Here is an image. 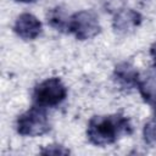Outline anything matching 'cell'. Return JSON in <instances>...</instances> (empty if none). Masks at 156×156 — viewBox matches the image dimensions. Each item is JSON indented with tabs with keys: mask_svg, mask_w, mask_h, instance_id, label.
I'll return each mask as SVG.
<instances>
[{
	"mask_svg": "<svg viewBox=\"0 0 156 156\" xmlns=\"http://www.w3.org/2000/svg\"><path fill=\"white\" fill-rule=\"evenodd\" d=\"M68 21H69V17H67L66 13L63 12V10H61L60 7L52 9L50 11V13L48 15L49 24L61 32H63V30L68 32Z\"/></svg>",
	"mask_w": 156,
	"mask_h": 156,
	"instance_id": "obj_8",
	"label": "cell"
},
{
	"mask_svg": "<svg viewBox=\"0 0 156 156\" xmlns=\"http://www.w3.org/2000/svg\"><path fill=\"white\" fill-rule=\"evenodd\" d=\"M17 133L23 136H39L49 132L50 123L44 107L34 105L18 116L16 121Z\"/></svg>",
	"mask_w": 156,
	"mask_h": 156,
	"instance_id": "obj_3",
	"label": "cell"
},
{
	"mask_svg": "<svg viewBox=\"0 0 156 156\" xmlns=\"http://www.w3.org/2000/svg\"><path fill=\"white\" fill-rule=\"evenodd\" d=\"M154 100H155V111H156V96L154 98Z\"/></svg>",
	"mask_w": 156,
	"mask_h": 156,
	"instance_id": "obj_14",
	"label": "cell"
},
{
	"mask_svg": "<svg viewBox=\"0 0 156 156\" xmlns=\"http://www.w3.org/2000/svg\"><path fill=\"white\" fill-rule=\"evenodd\" d=\"M101 30L99 18L93 11L83 10L69 16L68 32L79 40H87L96 37Z\"/></svg>",
	"mask_w": 156,
	"mask_h": 156,
	"instance_id": "obj_4",
	"label": "cell"
},
{
	"mask_svg": "<svg viewBox=\"0 0 156 156\" xmlns=\"http://www.w3.org/2000/svg\"><path fill=\"white\" fill-rule=\"evenodd\" d=\"M40 154L43 155H67L69 154V150L60 144H50L40 150Z\"/></svg>",
	"mask_w": 156,
	"mask_h": 156,
	"instance_id": "obj_10",
	"label": "cell"
},
{
	"mask_svg": "<svg viewBox=\"0 0 156 156\" xmlns=\"http://www.w3.org/2000/svg\"><path fill=\"white\" fill-rule=\"evenodd\" d=\"M13 32L24 40H33L41 33V22L32 13H21L15 21Z\"/></svg>",
	"mask_w": 156,
	"mask_h": 156,
	"instance_id": "obj_5",
	"label": "cell"
},
{
	"mask_svg": "<svg viewBox=\"0 0 156 156\" xmlns=\"http://www.w3.org/2000/svg\"><path fill=\"white\" fill-rule=\"evenodd\" d=\"M143 135L145 143H147L149 145L156 144V121H150L144 126Z\"/></svg>",
	"mask_w": 156,
	"mask_h": 156,
	"instance_id": "obj_9",
	"label": "cell"
},
{
	"mask_svg": "<svg viewBox=\"0 0 156 156\" xmlns=\"http://www.w3.org/2000/svg\"><path fill=\"white\" fill-rule=\"evenodd\" d=\"M123 5H124V0H106V6L105 7L107 9L106 11L116 13V12L121 11L122 9H124Z\"/></svg>",
	"mask_w": 156,
	"mask_h": 156,
	"instance_id": "obj_11",
	"label": "cell"
},
{
	"mask_svg": "<svg viewBox=\"0 0 156 156\" xmlns=\"http://www.w3.org/2000/svg\"><path fill=\"white\" fill-rule=\"evenodd\" d=\"M141 22V16L139 12L132 9H122L115 13L113 17V29L118 33H127L136 28Z\"/></svg>",
	"mask_w": 156,
	"mask_h": 156,
	"instance_id": "obj_7",
	"label": "cell"
},
{
	"mask_svg": "<svg viewBox=\"0 0 156 156\" xmlns=\"http://www.w3.org/2000/svg\"><path fill=\"white\" fill-rule=\"evenodd\" d=\"M133 128L130 121L121 115L94 116L90 118L87 128V136L89 141L96 146H105L116 143L124 135L132 134Z\"/></svg>",
	"mask_w": 156,
	"mask_h": 156,
	"instance_id": "obj_1",
	"label": "cell"
},
{
	"mask_svg": "<svg viewBox=\"0 0 156 156\" xmlns=\"http://www.w3.org/2000/svg\"><path fill=\"white\" fill-rule=\"evenodd\" d=\"M113 78L122 88L126 89L138 88L141 82L135 67L128 62H121L115 67Z\"/></svg>",
	"mask_w": 156,
	"mask_h": 156,
	"instance_id": "obj_6",
	"label": "cell"
},
{
	"mask_svg": "<svg viewBox=\"0 0 156 156\" xmlns=\"http://www.w3.org/2000/svg\"><path fill=\"white\" fill-rule=\"evenodd\" d=\"M67 96V88L57 77L48 78L35 85L33 90L34 105L40 107H55Z\"/></svg>",
	"mask_w": 156,
	"mask_h": 156,
	"instance_id": "obj_2",
	"label": "cell"
},
{
	"mask_svg": "<svg viewBox=\"0 0 156 156\" xmlns=\"http://www.w3.org/2000/svg\"><path fill=\"white\" fill-rule=\"evenodd\" d=\"M16 1H20V2H32L34 0H16Z\"/></svg>",
	"mask_w": 156,
	"mask_h": 156,
	"instance_id": "obj_13",
	"label": "cell"
},
{
	"mask_svg": "<svg viewBox=\"0 0 156 156\" xmlns=\"http://www.w3.org/2000/svg\"><path fill=\"white\" fill-rule=\"evenodd\" d=\"M150 54H151V56H152V60H154V62H155V65H156V44L151 48V50H150Z\"/></svg>",
	"mask_w": 156,
	"mask_h": 156,
	"instance_id": "obj_12",
	"label": "cell"
}]
</instances>
